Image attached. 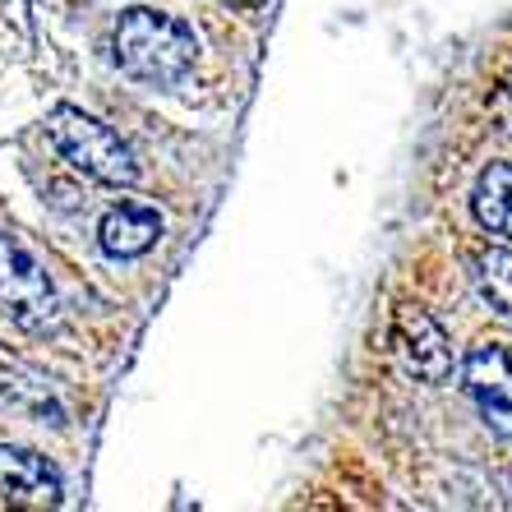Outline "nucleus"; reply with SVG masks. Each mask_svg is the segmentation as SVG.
Segmentation results:
<instances>
[{"instance_id": "39448f33", "label": "nucleus", "mask_w": 512, "mask_h": 512, "mask_svg": "<svg viewBox=\"0 0 512 512\" xmlns=\"http://www.w3.org/2000/svg\"><path fill=\"white\" fill-rule=\"evenodd\" d=\"M393 346H397V356H402L406 374H416V379H425V383L448 379V370H453L448 337H443V328L429 319L420 305H402V310H397Z\"/></svg>"}, {"instance_id": "7ed1b4c3", "label": "nucleus", "mask_w": 512, "mask_h": 512, "mask_svg": "<svg viewBox=\"0 0 512 512\" xmlns=\"http://www.w3.org/2000/svg\"><path fill=\"white\" fill-rule=\"evenodd\" d=\"M47 134L56 143V153L70 162L74 171H84L97 185H134L139 180V162H134L130 143L120 139L111 125L79 107H56L47 116Z\"/></svg>"}, {"instance_id": "f03ea898", "label": "nucleus", "mask_w": 512, "mask_h": 512, "mask_svg": "<svg viewBox=\"0 0 512 512\" xmlns=\"http://www.w3.org/2000/svg\"><path fill=\"white\" fill-rule=\"evenodd\" d=\"M0 314L33 337H47L60 328V296L47 263L14 231H0Z\"/></svg>"}, {"instance_id": "9b49d317", "label": "nucleus", "mask_w": 512, "mask_h": 512, "mask_svg": "<svg viewBox=\"0 0 512 512\" xmlns=\"http://www.w3.org/2000/svg\"><path fill=\"white\" fill-rule=\"evenodd\" d=\"M227 5H263V0H227Z\"/></svg>"}, {"instance_id": "6e6552de", "label": "nucleus", "mask_w": 512, "mask_h": 512, "mask_svg": "<svg viewBox=\"0 0 512 512\" xmlns=\"http://www.w3.org/2000/svg\"><path fill=\"white\" fill-rule=\"evenodd\" d=\"M471 213L476 222L499 240H512V167L508 162H494V167L480 171L476 194H471Z\"/></svg>"}, {"instance_id": "20e7f679", "label": "nucleus", "mask_w": 512, "mask_h": 512, "mask_svg": "<svg viewBox=\"0 0 512 512\" xmlns=\"http://www.w3.org/2000/svg\"><path fill=\"white\" fill-rule=\"evenodd\" d=\"M466 393L476 402L480 420H485L494 434L512 439V356L503 346H476L471 356H466Z\"/></svg>"}, {"instance_id": "1a4fd4ad", "label": "nucleus", "mask_w": 512, "mask_h": 512, "mask_svg": "<svg viewBox=\"0 0 512 512\" xmlns=\"http://www.w3.org/2000/svg\"><path fill=\"white\" fill-rule=\"evenodd\" d=\"M476 291L494 314L512 319V250H489L476 259Z\"/></svg>"}, {"instance_id": "0eeeda50", "label": "nucleus", "mask_w": 512, "mask_h": 512, "mask_svg": "<svg viewBox=\"0 0 512 512\" xmlns=\"http://www.w3.org/2000/svg\"><path fill=\"white\" fill-rule=\"evenodd\" d=\"M157 236H162V217L148 203H116L97 227V240L111 259H139L157 245Z\"/></svg>"}, {"instance_id": "9d476101", "label": "nucleus", "mask_w": 512, "mask_h": 512, "mask_svg": "<svg viewBox=\"0 0 512 512\" xmlns=\"http://www.w3.org/2000/svg\"><path fill=\"white\" fill-rule=\"evenodd\" d=\"M489 107H494V120H499V130L512 134V74L499 84V93H494V102H489Z\"/></svg>"}, {"instance_id": "f257e3e1", "label": "nucleus", "mask_w": 512, "mask_h": 512, "mask_svg": "<svg viewBox=\"0 0 512 512\" xmlns=\"http://www.w3.org/2000/svg\"><path fill=\"white\" fill-rule=\"evenodd\" d=\"M111 47H116V65L130 74V79L157 84V88L180 84V79L194 70V60H199V37H194V28L171 19V14H157V10L120 14L116 33H111Z\"/></svg>"}, {"instance_id": "423d86ee", "label": "nucleus", "mask_w": 512, "mask_h": 512, "mask_svg": "<svg viewBox=\"0 0 512 512\" xmlns=\"http://www.w3.org/2000/svg\"><path fill=\"white\" fill-rule=\"evenodd\" d=\"M0 499L24 503V508H56L60 503V476L47 457L0 443Z\"/></svg>"}]
</instances>
